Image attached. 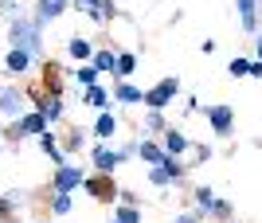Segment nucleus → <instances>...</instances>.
I'll return each instance as SVG.
<instances>
[{
	"label": "nucleus",
	"instance_id": "1",
	"mask_svg": "<svg viewBox=\"0 0 262 223\" xmlns=\"http://www.w3.org/2000/svg\"><path fill=\"white\" fill-rule=\"evenodd\" d=\"M39 28H43V24L35 20V16H16V20L8 24V39H12V47H24V51H32V55H43Z\"/></svg>",
	"mask_w": 262,
	"mask_h": 223
},
{
	"label": "nucleus",
	"instance_id": "2",
	"mask_svg": "<svg viewBox=\"0 0 262 223\" xmlns=\"http://www.w3.org/2000/svg\"><path fill=\"white\" fill-rule=\"evenodd\" d=\"M86 168L82 165H71V161H67V165H59L55 168V180H51V188L55 192H75V188H82V184H86Z\"/></svg>",
	"mask_w": 262,
	"mask_h": 223
},
{
	"label": "nucleus",
	"instance_id": "3",
	"mask_svg": "<svg viewBox=\"0 0 262 223\" xmlns=\"http://www.w3.org/2000/svg\"><path fill=\"white\" fill-rule=\"evenodd\" d=\"M176 94H180V78H176V75H172V78H161L157 86L145 90V106H149V110H164Z\"/></svg>",
	"mask_w": 262,
	"mask_h": 223
},
{
	"label": "nucleus",
	"instance_id": "4",
	"mask_svg": "<svg viewBox=\"0 0 262 223\" xmlns=\"http://www.w3.org/2000/svg\"><path fill=\"white\" fill-rule=\"evenodd\" d=\"M86 192L98 204H114L118 200V184L110 180V172H98V176H86Z\"/></svg>",
	"mask_w": 262,
	"mask_h": 223
},
{
	"label": "nucleus",
	"instance_id": "5",
	"mask_svg": "<svg viewBox=\"0 0 262 223\" xmlns=\"http://www.w3.org/2000/svg\"><path fill=\"white\" fill-rule=\"evenodd\" d=\"M208 122H211V129H215V137H231L235 133V110H231V106H211Z\"/></svg>",
	"mask_w": 262,
	"mask_h": 223
},
{
	"label": "nucleus",
	"instance_id": "6",
	"mask_svg": "<svg viewBox=\"0 0 262 223\" xmlns=\"http://www.w3.org/2000/svg\"><path fill=\"white\" fill-rule=\"evenodd\" d=\"M16 125H20V137H39V133H47V114H24V118H16Z\"/></svg>",
	"mask_w": 262,
	"mask_h": 223
},
{
	"label": "nucleus",
	"instance_id": "7",
	"mask_svg": "<svg viewBox=\"0 0 262 223\" xmlns=\"http://www.w3.org/2000/svg\"><path fill=\"white\" fill-rule=\"evenodd\" d=\"M67 8H71V0H35V20L47 24V20H55V16H63Z\"/></svg>",
	"mask_w": 262,
	"mask_h": 223
},
{
	"label": "nucleus",
	"instance_id": "8",
	"mask_svg": "<svg viewBox=\"0 0 262 223\" xmlns=\"http://www.w3.org/2000/svg\"><path fill=\"white\" fill-rule=\"evenodd\" d=\"M121 165V153L110 145H98L94 149V172H114V168Z\"/></svg>",
	"mask_w": 262,
	"mask_h": 223
},
{
	"label": "nucleus",
	"instance_id": "9",
	"mask_svg": "<svg viewBox=\"0 0 262 223\" xmlns=\"http://www.w3.org/2000/svg\"><path fill=\"white\" fill-rule=\"evenodd\" d=\"M20 106H24V94L12 86H0V114L4 118H20Z\"/></svg>",
	"mask_w": 262,
	"mask_h": 223
},
{
	"label": "nucleus",
	"instance_id": "10",
	"mask_svg": "<svg viewBox=\"0 0 262 223\" xmlns=\"http://www.w3.org/2000/svg\"><path fill=\"white\" fill-rule=\"evenodd\" d=\"M28 67H32V51H24V47H12L8 59H4V71H8V75H24Z\"/></svg>",
	"mask_w": 262,
	"mask_h": 223
},
{
	"label": "nucleus",
	"instance_id": "11",
	"mask_svg": "<svg viewBox=\"0 0 262 223\" xmlns=\"http://www.w3.org/2000/svg\"><path fill=\"white\" fill-rule=\"evenodd\" d=\"M188 137L180 133V129H172V125H168V129H164V153L168 157H180V153H188Z\"/></svg>",
	"mask_w": 262,
	"mask_h": 223
},
{
	"label": "nucleus",
	"instance_id": "12",
	"mask_svg": "<svg viewBox=\"0 0 262 223\" xmlns=\"http://www.w3.org/2000/svg\"><path fill=\"white\" fill-rule=\"evenodd\" d=\"M114 98L118 102H125V106H137V102H145V90H137L129 82V78H121L118 86H114Z\"/></svg>",
	"mask_w": 262,
	"mask_h": 223
},
{
	"label": "nucleus",
	"instance_id": "13",
	"mask_svg": "<svg viewBox=\"0 0 262 223\" xmlns=\"http://www.w3.org/2000/svg\"><path fill=\"white\" fill-rule=\"evenodd\" d=\"M137 153H141L145 165H164V161H168L164 145H157V141H137Z\"/></svg>",
	"mask_w": 262,
	"mask_h": 223
},
{
	"label": "nucleus",
	"instance_id": "14",
	"mask_svg": "<svg viewBox=\"0 0 262 223\" xmlns=\"http://www.w3.org/2000/svg\"><path fill=\"white\" fill-rule=\"evenodd\" d=\"M239 20L247 32H258V0H239Z\"/></svg>",
	"mask_w": 262,
	"mask_h": 223
},
{
	"label": "nucleus",
	"instance_id": "15",
	"mask_svg": "<svg viewBox=\"0 0 262 223\" xmlns=\"http://www.w3.org/2000/svg\"><path fill=\"white\" fill-rule=\"evenodd\" d=\"M114 133H118V118H114L110 110H102L98 122H94V137H102V141H106V137H114Z\"/></svg>",
	"mask_w": 262,
	"mask_h": 223
},
{
	"label": "nucleus",
	"instance_id": "16",
	"mask_svg": "<svg viewBox=\"0 0 262 223\" xmlns=\"http://www.w3.org/2000/svg\"><path fill=\"white\" fill-rule=\"evenodd\" d=\"M67 51H71V59H94V47H90V39H82V35H71V39H67Z\"/></svg>",
	"mask_w": 262,
	"mask_h": 223
},
{
	"label": "nucleus",
	"instance_id": "17",
	"mask_svg": "<svg viewBox=\"0 0 262 223\" xmlns=\"http://www.w3.org/2000/svg\"><path fill=\"white\" fill-rule=\"evenodd\" d=\"M90 63H94L102 75H114V71H118V51H94V59H90Z\"/></svg>",
	"mask_w": 262,
	"mask_h": 223
},
{
	"label": "nucleus",
	"instance_id": "18",
	"mask_svg": "<svg viewBox=\"0 0 262 223\" xmlns=\"http://www.w3.org/2000/svg\"><path fill=\"white\" fill-rule=\"evenodd\" d=\"M192 200H196L200 215H208V212H211V204H215V188H208V184H200V188L192 192Z\"/></svg>",
	"mask_w": 262,
	"mask_h": 223
},
{
	"label": "nucleus",
	"instance_id": "19",
	"mask_svg": "<svg viewBox=\"0 0 262 223\" xmlns=\"http://www.w3.org/2000/svg\"><path fill=\"white\" fill-rule=\"evenodd\" d=\"M86 106H94V110H106V106H110V90L98 86V82H94V86H86Z\"/></svg>",
	"mask_w": 262,
	"mask_h": 223
},
{
	"label": "nucleus",
	"instance_id": "20",
	"mask_svg": "<svg viewBox=\"0 0 262 223\" xmlns=\"http://www.w3.org/2000/svg\"><path fill=\"white\" fill-rule=\"evenodd\" d=\"M114 219L118 223H141V208H137V204H118V208H114Z\"/></svg>",
	"mask_w": 262,
	"mask_h": 223
},
{
	"label": "nucleus",
	"instance_id": "21",
	"mask_svg": "<svg viewBox=\"0 0 262 223\" xmlns=\"http://www.w3.org/2000/svg\"><path fill=\"white\" fill-rule=\"evenodd\" d=\"M133 71H137V55H133V51H121V55H118V71H114V75H118V78H129Z\"/></svg>",
	"mask_w": 262,
	"mask_h": 223
},
{
	"label": "nucleus",
	"instance_id": "22",
	"mask_svg": "<svg viewBox=\"0 0 262 223\" xmlns=\"http://www.w3.org/2000/svg\"><path fill=\"white\" fill-rule=\"evenodd\" d=\"M98 75H102V71L94 67V63H90V67H75V82H78V86H94Z\"/></svg>",
	"mask_w": 262,
	"mask_h": 223
},
{
	"label": "nucleus",
	"instance_id": "23",
	"mask_svg": "<svg viewBox=\"0 0 262 223\" xmlns=\"http://www.w3.org/2000/svg\"><path fill=\"white\" fill-rule=\"evenodd\" d=\"M145 129H149V133H164V129H168V125H164V114L149 110V114H145Z\"/></svg>",
	"mask_w": 262,
	"mask_h": 223
},
{
	"label": "nucleus",
	"instance_id": "24",
	"mask_svg": "<svg viewBox=\"0 0 262 223\" xmlns=\"http://www.w3.org/2000/svg\"><path fill=\"white\" fill-rule=\"evenodd\" d=\"M71 204H75V200H71V192H55V196H51V212L67 215V212H71Z\"/></svg>",
	"mask_w": 262,
	"mask_h": 223
},
{
	"label": "nucleus",
	"instance_id": "25",
	"mask_svg": "<svg viewBox=\"0 0 262 223\" xmlns=\"http://www.w3.org/2000/svg\"><path fill=\"white\" fill-rule=\"evenodd\" d=\"M82 145H86V137L78 133V129H71V133L63 137V153H78V149H82Z\"/></svg>",
	"mask_w": 262,
	"mask_h": 223
},
{
	"label": "nucleus",
	"instance_id": "26",
	"mask_svg": "<svg viewBox=\"0 0 262 223\" xmlns=\"http://www.w3.org/2000/svg\"><path fill=\"white\" fill-rule=\"evenodd\" d=\"M149 180H153L157 188H168V184H172V176H168V168H164V165H153V168H149Z\"/></svg>",
	"mask_w": 262,
	"mask_h": 223
},
{
	"label": "nucleus",
	"instance_id": "27",
	"mask_svg": "<svg viewBox=\"0 0 262 223\" xmlns=\"http://www.w3.org/2000/svg\"><path fill=\"white\" fill-rule=\"evenodd\" d=\"M0 12L8 16V24L16 20V16H24V0H0Z\"/></svg>",
	"mask_w": 262,
	"mask_h": 223
},
{
	"label": "nucleus",
	"instance_id": "28",
	"mask_svg": "<svg viewBox=\"0 0 262 223\" xmlns=\"http://www.w3.org/2000/svg\"><path fill=\"white\" fill-rule=\"evenodd\" d=\"M227 71H231V75H235V78L251 75V59H231V63H227Z\"/></svg>",
	"mask_w": 262,
	"mask_h": 223
},
{
	"label": "nucleus",
	"instance_id": "29",
	"mask_svg": "<svg viewBox=\"0 0 262 223\" xmlns=\"http://www.w3.org/2000/svg\"><path fill=\"white\" fill-rule=\"evenodd\" d=\"M43 114H47V122L55 125L59 118H63V98H51V102H47V110H43Z\"/></svg>",
	"mask_w": 262,
	"mask_h": 223
},
{
	"label": "nucleus",
	"instance_id": "30",
	"mask_svg": "<svg viewBox=\"0 0 262 223\" xmlns=\"http://www.w3.org/2000/svg\"><path fill=\"white\" fill-rule=\"evenodd\" d=\"M231 212H235V208H231L227 200H215V204H211V212H208V215H215V219H231Z\"/></svg>",
	"mask_w": 262,
	"mask_h": 223
},
{
	"label": "nucleus",
	"instance_id": "31",
	"mask_svg": "<svg viewBox=\"0 0 262 223\" xmlns=\"http://www.w3.org/2000/svg\"><path fill=\"white\" fill-rule=\"evenodd\" d=\"M164 168H168V176H172V180H180V176H184V172H188V168L180 165L176 157H168V161H164Z\"/></svg>",
	"mask_w": 262,
	"mask_h": 223
},
{
	"label": "nucleus",
	"instance_id": "32",
	"mask_svg": "<svg viewBox=\"0 0 262 223\" xmlns=\"http://www.w3.org/2000/svg\"><path fill=\"white\" fill-rule=\"evenodd\" d=\"M98 4H102V0H75V8H78V12H86V16L98 8Z\"/></svg>",
	"mask_w": 262,
	"mask_h": 223
},
{
	"label": "nucleus",
	"instance_id": "33",
	"mask_svg": "<svg viewBox=\"0 0 262 223\" xmlns=\"http://www.w3.org/2000/svg\"><path fill=\"white\" fill-rule=\"evenodd\" d=\"M118 204H137V192H129V188H118Z\"/></svg>",
	"mask_w": 262,
	"mask_h": 223
},
{
	"label": "nucleus",
	"instance_id": "34",
	"mask_svg": "<svg viewBox=\"0 0 262 223\" xmlns=\"http://www.w3.org/2000/svg\"><path fill=\"white\" fill-rule=\"evenodd\" d=\"M192 153L200 157V165H204V161H211V145H192Z\"/></svg>",
	"mask_w": 262,
	"mask_h": 223
},
{
	"label": "nucleus",
	"instance_id": "35",
	"mask_svg": "<svg viewBox=\"0 0 262 223\" xmlns=\"http://www.w3.org/2000/svg\"><path fill=\"white\" fill-rule=\"evenodd\" d=\"M176 223H204L200 215H176Z\"/></svg>",
	"mask_w": 262,
	"mask_h": 223
},
{
	"label": "nucleus",
	"instance_id": "36",
	"mask_svg": "<svg viewBox=\"0 0 262 223\" xmlns=\"http://www.w3.org/2000/svg\"><path fill=\"white\" fill-rule=\"evenodd\" d=\"M251 75H254V78H262V59H254V63H251Z\"/></svg>",
	"mask_w": 262,
	"mask_h": 223
},
{
	"label": "nucleus",
	"instance_id": "37",
	"mask_svg": "<svg viewBox=\"0 0 262 223\" xmlns=\"http://www.w3.org/2000/svg\"><path fill=\"white\" fill-rule=\"evenodd\" d=\"M258 59H262V35H258Z\"/></svg>",
	"mask_w": 262,
	"mask_h": 223
},
{
	"label": "nucleus",
	"instance_id": "38",
	"mask_svg": "<svg viewBox=\"0 0 262 223\" xmlns=\"http://www.w3.org/2000/svg\"><path fill=\"white\" fill-rule=\"evenodd\" d=\"M0 133H4V129H0Z\"/></svg>",
	"mask_w": 262,
	"mask_h": 223
},
{
	"label": "nucleus",
	"instance_id": "39",
	"mask_svg": "<svg viewBox=\"0 0 262 223\" xmlns=\"http://www.w3.org/2000/svg\"><path fill=\"white\" fill-rule=\"evenodd\" d=\"M114 223H118V219H114Z\"/></svg>",
	"mask_w": 262,
	"mask_h": 223
}]
</instances>
